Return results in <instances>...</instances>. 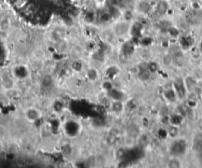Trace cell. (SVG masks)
I'll use <instances>...</instances> for the list:
<instances>
[{"label":"cell","instance_id":"5","mask_svg":"<svg viewBox=\"0 0 202 168\" xmlns=\"http://www.w3.org/2000/svg\"><path fill=\"white\" fill-rule=\"evenodd\" d=\"M140 7H141V10L143 11L144 13H147V12H149V10H151V6H150L149 3L145 2H141V5H140Z\"/></svg>","mask_w":202,"mask_h":168},{"label":"cell","instance_id":"7","mask_svg":"<svg viewBox=\"0 0 202 168\" xmlns=\"http://www.w3.org/2000/svg\"><path fill=\"white\" fill-rule=\"evenodd\" d=\"M168 134H169V135L171 136V137L174 138V137H176L177 134H178V129H177L175 127H171L169 129Z\"/></svg>","mask_w":202,"mask_h":168},{"label":"cell","instance_id":"2","mask_svg":"<svg viewBox=\"0 0 202 168\" xmlns=\"http://www.w3.org/2000/svg\"><path fill=\"white\" fill-rule=\"evenodd\" d=\"M174 88H175L176 94H178V96L180 98L184 97L185 94H186V89H185L184 83L181 79H178L174 83Z\"/></svg>","mask_w":202,"mask_h":168},{"label":"cell","instance_id":"4","mask_svg":"<svg viewBox=\"0 0 202 168\" xmlns=\"http://www.w3.org/2000/svg\"><path fill=\"white\" fill-rule=\"evenodd\" d=\"M173 62V57L171 55V54H167L165 56L163 57V65H166V66H169L171 65Z\"/></svg>","mask_w":202,"mask_h":168},{"label":"cell","instance_id":"6","mask_svg":"<svg viewBox=\"0 0 202 168\" xmlns=\"http://www.w3.org/2000/svg\"><path fill=\"white\" fill-rule=\"evenodd\" d=\"M175 93L174 91H167L165 93V96L170 101H174L175 99Z\"/></svg>","mask_w":202,"mask_h":168},{"label":"cell","instance_id":"3","mask_svg":"<svg viewBox=\"0 0 202 168\" xmlns=\"http://www.w3.org/2000/svg\"><path fill=\"white\" fill-rule=\"evenodd\" d=\"M156 10H157V13H159L160 15H163L168 10V4L166 2H164V1L160 2L157 5Z\"/></svg>","mask_w":202,"mask_h":168},{"label":"cell","instance_id":"11","mask_svg":"<svg viewBox=\"0 0 202 168\" xmlns=\"http://www.w3.org/2000/svg\"><path fill=\"white\" fill-rule=\"evenodd\" d=\"M201 46H202V44H201Z\"/></svg>","mask_w":202,"mask_h":168},{"label":"cell","instance_id":"9","mask_svg":"<svg viewBox=\"0 0 202 168\" xmlns=\"http://www.w3.org/2000/svg\"><path fill=\"white\" fill-rule=\"evenodd\" d=\"M179 163L176 160H173L169 163V166L171 167H179Z\"/></svg>","mask_w":202,"mask_h":168},{"label":"cell","instance_id":"10","mask_svg":"<svg viewBox=\"0 0 202 168\" xmlns=\"http://www.w3.org/2000/svg\"><path fill=\"white\" fill-rule=\"evenodd\" d=\"M198 160L200 161L201 164H202V148L200 149L199 153H198Z\"/></svg>","mask_w":202,"mask_h":168},{"label":"cell","instance_id":"8","mask_svg":"<svg viewBox=\"0 0 202 168\" xmlns=\"http://www.w3.org/2000/svg\"><path fill=\"white\" fill-rule=\"evenodd\" d=\"M158 69V65L154 62L150 63V65H148V70L151 72H156Z\"/></svg>","mask_w":202,"mask_h":168},{"label":"cell","instance_id":"1","mask_svg":"<svg viewBox=\"0 0 202 168\" xmlns=\"http://www.w3.org/2000/svg\"><path fill=\"white\" fill-rule=\"evenodd\" d=\"M186 150V143L183 140L176 141L171 147V153L174 155H183Z\"/></svg>","mask_w":202,"mask_h":168}]
</instances>
